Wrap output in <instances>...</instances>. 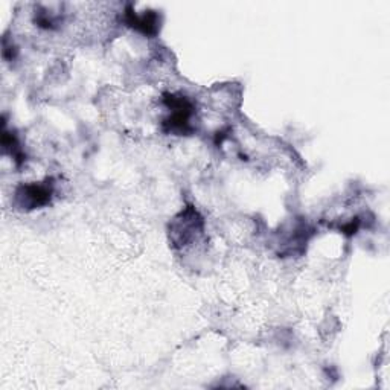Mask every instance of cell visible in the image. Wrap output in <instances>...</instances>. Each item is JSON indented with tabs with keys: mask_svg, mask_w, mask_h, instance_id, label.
<instances>
[{
	"mask_svg": "<svg viewBox=\"0 0 390 390\" xmlns=\"http://www.w3.org/2000/svg\"><path fill=\"white\" fill-rule=\"evenodd\" d=\"M357 229H358V220H356V223L351 221L348 226H343L342 232H345L346 235H353V234L357 232Z\"/></svg>",
	"mask_w": 390,
	"mask_h": 390,
	"instance_id": "3957f363",
	"label": "cell"
},
{
	"mask_svg": "<svg viewBox=\"0 0 390 390\" xmlns=\"http://www.w3.org/2000/svg\"><path fill=\"white\" fill-rule=\"evenodd\" d=\"M125 20L130 26L134 28L137 31H141L142 34L153 35L157 32L158 17L154 11H148V12L145 11V14H142V16H137L136 12L128 8Z\"/></svg>",
	"mask_w": 390,
	"mask_h": 390,
	"instance_id": "7a4b0ae2",
	"label": "cell"
},
{
	"mask_svg": "<svg viewBox=\"0 0 390 390\" xmlns=\"http://www.w3.org/2000/svg\"><path fill=\"white\" fill-rule=\"evenodd\" d=\"M19 197H23L26 205L32 207L46 206L52 197V187L48 185H28L20 187Z\"/></svg>",
	"mask_w": 390,
	"mask_h": 390,
	"instance_id": "6da1fadb",
	"label": "cell"
}]
</instances>
